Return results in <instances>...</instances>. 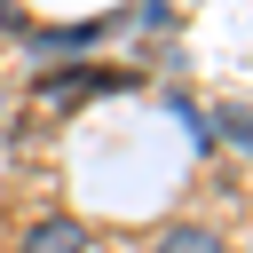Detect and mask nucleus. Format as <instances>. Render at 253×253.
Instances as JSON below:
<instances>
[{
    "instance_id": "f257e3e1",
    "label": "nucleus",
    "mask_w": 253,
    "mask_h": 253,
    "mask_svg": "<svg viewBox=\"0 0 253 253\" xmlns=\"http://www.w3.org/2000/svg\"><path fill=\"white\" fill-rule=\"evenodd\" d=\"M95 237H87V221H71V213H47V221H32L24 229V253H87Z\"/></svg>"
},
{
    "instance_id": "f03ea898",
    "label": "nucleus",
    "mask_w": 253,
    "mask_h": 253,
    "mask_svg": "<svg viewBox=\"0 0 253 253\" xmlns=\"http://www.w3.org/2000/svg\"><path fill=\"white\" fill-rule=\"evenodd\" d=\"M150 253H229V245H221V229H206V221H182V229H166Z\"/></svg>"
}]
</instances>
